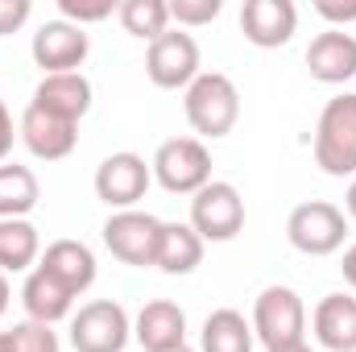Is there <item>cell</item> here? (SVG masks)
<instances>
[{
	"label": "cell",
	"mask_w": 356,
	"mask_h": 352,
	"mask_svg": "<svg viewBox=\"0 0 356 352\" xmlns=\"http://www.w3.org/2000/svg\"><path fill=\"white\" fill-rule=\"evenodd\" d=\"M158 269L170 278H186L203 265V237L191 224H166L162 220V241H158Z\"/></svg>",
	"instance_id": "cell-20"
},
{
	"label": "cell",
	"mask_w": 356,
	"mask_h": 352,
	"mask_svg": "<svg viewBox=\"0 0 356 352\" xmlns=\"http://www.w3.org/2000/svg\"><path fill=\"white\" fill-rule=\"evenodd\" d=\"M0 352H8V336L4 332H0Z\"/></svg>",
	"instance_id": "cell-36"
},
{
	"label": "cell",
	"mask_w": 356,
	"mask_h": 352,
	"mask_svg": "<svg viewBox=\"0 0 356 352\" xmlns=\"http://www.w3.org/2000/svg\"><path fill=\"white\" fill-rule=\"evenodd\" d=\"M4 336H8V352H63L58 332L50 323H38V319H21Z\"/></svg>",
	"instance_id": "cell-25"
},
{
	"label": "cell",
	"mask_w": 356,
	"mask_h": 352,
	"mask_svg": "<svg viewBox=\"0 0 356 352\" xmlns=\"http://www.w3.org/2000/svg\"><path fill=\"white\" fill-rule=\"evenodd\" d=\"M253 336L269 349H290L307 340V303L294 286H266L253 303Z\"/></svg>",
	"instance_id": "cell-3"
},
{
	"label": "cell",
	"mask_w": 356,
	"mask_h": 352,
	"mask_svg": "<svg viewBox=\"0 0 356 352\" xmlns=\"http://www.w3.org/2000/svg\"><path fill=\"white\" fill-rule=\"evenodd\" d=\"M158 241H162V220L149 216V211H112L104 220V245L116 262L133 265V269H145V265L158 262Z\"/></svg>",
	"instance_id": "cell-9"
},
{
	"label": "cell",
	"mask_w": 356,
	"mask_h": 352,
	"mask_svg": "<svg viewBox=\"0 0 356 352\" xmlns=\"http://www.w3.org/2000/svg\"><path fill=\"white\" fill-rule=\"evenodd\" d=\"M120 25L129 38H141V42H154L170 29V4L166 0H124L116 8Z\"/></svg>",
	"instance_id": "cell-24"
},
{
	"label": "cell",
	"mask_w": 356,
	"mask_h": 352,
	"mask_svg": "<svg viewBox=\"0 0 356 352\" xmlns=\"http://www.w3.org/2000/svg\"><path fill=\"white\" fill-rule=\"evenodd\" d=\"M42 262V232L29 220H0V273H29Z\"/></svg>",
	"instance_id": "cell-22"
},
{
	"label": "cell",
	"mask_w": 356,
	"mask_h": 352,
	"mask_svg": "<svg viewBox=\"0 0 356 352\" xmlns=\"http://www.w3.org/2000/svg\"><path fill=\"white\" fill-rule=\"evenodd\" d=\"M257 336H253V323L236 311V307H220L203 319V332H199V352H253Z\"/></svg>",
	"instance_id": "cell-21"
},
{
	"label": "cell",
	"mask_w": 356,
	"mask_h": 352,
	"mask_svg": "<svg viewBox=\"0 0 356 352\" xmlns=\"http://www.w3.org/2000/svg\"><path fill=\"white\" fill-rule=\"evenodd\" d=\"M315 166L332 178H356V91L323 104L315 125Z\"/></svg>",
	"instance_id": "cell-2"
},
{
	"label": "cell",
	"mask_w": 356,
	"mask_h": 352,
	"mask_svg": "<svg viewBox=\"0 0 356 352\" xmlns=\"http://www.w3.org/2000/svg\"><path fill=\"white\" fill-rule=\"evenodd\" d=\"M17 137L25 141V150L38 158V162H63L75 154L79 145V125L63 120V116H50L42 108H25L21 112V125H17Z\"/></svg>",
	"instance_id": "cell-12"
},
{
	"label": "cell",
	"mask_w": 356,
	"mask_h": 352,
	"mask_svg": "<svg viewBox=\"0 0 356 352\" xmlns=\"http://www.w3.org/2000/svg\"><path fill=\"white\" fill-rule=\"evenodd\" d=\"M29 13H33L29 0H0V38L17 33V29L29 21Z\"/></svg>",
	"instance_id": "cell-28"
},
{
	"label": "cell",
	"mask_w": 356,
	"mask_h": 352,
	"mask_svg": "<svg viewBox=\"0 0 356 352\" xmlns=\"http://www.w3.org/2000/svg\"><path fill=\"white\" fill-rule=\"evenodd\" d=\"M186 224L203 237V245H207V241H211V245L236 241L241 228H245V199H241V191H236L232 182L211 178L203 191L191 195V220H186Z\"/></svg>",
	"instance_id": "cell-6"
},
{
	"label": "cell",
	"mask_w": 356,
	"mask_h": 352,
	"mask_svg": "<svg viewBox=\"0 0 356 352\" xmlns=\"http://www.w3.org/2000/svg\"><path fill=\"white\" fill-rule=\"evenodd\" d=\"M182 112L199 141H220L241 120V91L224 71H203L182 95Z\"/></svg>",
	"instance_id": "cell-1"
},
{
	"label": "cell",
	"mask_w": 356,
	"mask_h": 352,
	"mask_svg": "<svg viewBox=\"0 0 356 352\" xmlns=\"http://www.w3.org/2000/svg\"><path fill=\"white\" fill-rule=\"evenodd\" d=\"M298 29V8L294 0H245L241 8V33L257 50H277L294 38Z\"/></svg>",
	"instance_id": "cell-13"
},
{
	"label": "cell",
	"mask_w": 356,
	"mask_h": 352,
	"mask_svg": "<svg viewBox=\"0 0 356 352\" xmlns=\"http://www.w3.org/2000/svg\"><path fill=\"white\" fill-rule=\"evenodd\" d=\"M145 75L149 83L162 91H186L203 75V58H199V42L186 29H166L162 38L149 42L145 50Z\"/></svg>",
	"instance_id": "cell-8"
},
{
	"label": "cell",
	"mask_w": 356,
	"mask_h": 352,
	"mask_svg": "<svg viewBox=\"0 0 356 352\" xmlns=\"http://www.w3.org/2000/svg\"><path fill=\"white\" fill-rule=\"evenodd\" d=\"M166 4H170V21H178V29L211 25L224 13V0H166Z\"/></svg>",
	"instance_id": "cell-26"
},
{
	"label": "cell",
	"mask_w": 356,
	"mask_h": 352,
	"mask_svg": "<svg viewBox=\"0 0 356 352\" xmlns=\"http://www.w3.org/2000/svg\"><path fill=\"white\" fill-rule=\"evenodd\" d=\"M344 216H348V220H356V178L348 182V191H344Z\"/></svg>",
	"instance_id": "cell-32"
},
{
	"label": "cell",
	"mask_w": 356,
	"mask_h": 352,
	"mask_svg": "<svg viewBox=\"0 0 356 352\" xmlns=\"http://www.w3.org/2000/svg\"><path fill=\"white\" fill-rule=\"evenodd\" d=\"M21 307H25V319H38V323H58L75 311V294L42 265H33L25 273V286H21Z\"/></svg>",
	"instance_id": "cell-17"
},
{
	"label": "cell",
	"mask_w": 356,
	"mask_h": 352,
	"mask_svg": "<svg viewBox=\"0 0 356 352\" xmlns=\"http://www.w3.org/2000/svg\"><path fill=\"white\" fill-rule=\"evenodd\" d=\"M286 241L302 257H332L348 241V216H344V207H336L327 199L298 203L286 220Z\"/></svg>",
	"instance_id": "cell-4"
},
{
	"label": "cell",
	"mask_w": 356,
	"mask_h": 352,
	"mask_svg": "<svg viewBox=\"0 0 356 352\" xmlns=\"http://www.w3.org/2000/svg\"><path fill=\"white\" fill-rule=\"evenodd\" d=\"M29 54L42 67V75H67V71H79L88 63L91 38H88V29H79V25H71V21L58 17V21H46L33 33Z\"/></svg>",
	"instance_id": "cell-11"
},
{
	"label": "cell",
	"mask_w": 356,
	"mask_h": 352,
	"mask_svg": "<svg viewBox=\"0 0 356 352\" xmlns=\"http://www.w3.org/2000/svg\"><path fill=\"white\" fill-rule=\"evenodd\" d=\"M42 199V182L29 166L0 162V220H29Z\"/></svg>",
	"instance_id": "cell-23"
},
{
	"label": "cell",
	"mask_w": 356,
	"mask_h": 352,
	"mask_svg": "<svg viewBox=\"0 0 356 352\" xmlns=\"http://www.w3.org/2000/svg\"><path fill=\"white\" fill-rule=\"evenodd\" d=\"M133 340V319L112 298H91L71 315V349L75 352H124Z\"/></svg>",
	"instance_id": "cell-7"
},
{
	"label": "cell",
	"mask_w": 356,
	"mask_h": 352,
	"mask_svg": "<svg viewBox=\"0 0 356 352\" xmlns=\"http://www.w3.org/2000/svg\"><path fill=\"white\" fill-rule=\"evenodd\" d=\"M149 170L162 191L170 195H195L211 182V150L199 137H170L158 145Z\"/></svg>",
	"instance_id": "cell-5"
},
{
	"label": "cell",
	"mask_w": 356,
	"mask_h": 352,
	"mask_svg": "<svg viewBox=\"0 0 356 352\" xmlns=\"http://www.w3.org/2000/svg\"><path fill=\"white\" fill-rule=\"evenodd\" d=\"M154 182V170L141 154L133 150H120V154H108L99 166H95V195L99 203H108L112 211H129L145 199Z\"/></svg>",
	"instance_id": "cell-10"
},
{
	"label": "cell",
	"mask_w": 356,
	"mask_h": 352,
	"mask_svg": "<svg viewBox=\"0 0 356 352\" xmlns=\"http://www.w3.org/2000/svg\"><path fill=\"white\" fill-rule=\"evenodd\" d=\"M13 141H17V125H13V112H8V104L0 99V162L13 154Z\"/></svg>",
	"instance_id": "cell-30"
},
{
	"label": "cell",
	"mask_w": 356,
	"mask_h": 352,
	"mask_svg": "<svg viewBox=\"0 0 356 352\" xmlns=\"http://www.w3.org/2000/svg\"><path fill=\"white\" fill-rule=\"evenodd\" d=\"M311 328L327 352H356V298L353 294H323L311 315Z\"/></svg>",
	"instance_id": "cell-18"
},
{
	"label": "cell",
	"mask_w": 356,
	"mask_h": 352,
	"mask_svg": "<svg viewBox=\"0 0 356 352\" xmlns=\"http://www.w3.org/2000/svg\"><path fill=\"white\" fill-rule=\"evenodd\" d=\"M8 298H13V290H8V273H0V319H4V311H8Z\"/></svg>",
	"instance_id": "cell-33"
},
{
	"label": "cell",
	"mask_w": 356,
	"mask_h": 352,
	"mask_svg": "<svg viewBox=\"0 0 356 352\" xmlns=\"http://www.w3.org/2000/svg\"><path fill=\"white\" fill-rule=\"evenodd\" d=\"M307 71L315 83H327V88L356 79V38L344 29H323L307 46Z\"/></svg>",
	"instance_id": "cell-14"
},
{
	"label": "cell",
	"mask_w": 356,
	"mask_h": 352,
	"mask_svg": "<svg viewBox=\"0 0 356 352\" xmlns=\"http://www.w3.org/2000/svg\"><path fill=\"white\" fill-rule=\"evenodd\" d=\"M269 352H311V344L302 340V344H290V349H269Z\"/></svg>",
	"instance_id": "cell-34"
},
{
	"label": "cell",
	"mask_w": 356,
	"mask_h": 352,
	"mask_svg": "<svg viewBox=\"0 0 356 352\" xmlns=\"http://www.w3.org/2000/svg\"><path fill=\"white\" fill-rule=\"evenodd\" d=\"M42 269H50L75 298L79 294H88L91 282H95V253H91L83 241H71V237H63V241H54V245H46V253H42Z\"/></svg>",
	"instance_id": "cell-19"
},
{
	"label": "cell",
	"mask_w": 356,
	"mask_h": 352,
	"mask_svg": "<svg viewBox=\"0 0 356 352\" xmlns=\"http://www.w3.org/2000/svg\"><path fill=\"white\" fill-rule=\"evenodd\" d=\"M315 13L332 21V29H344L348 21H356V0H315Z\"/></svg>",
	"instance_id": "cell-29"
},
{
	"label": "cell",
	"mask_w": 356,
	"mask_h": 352,
	"mask_svg": "<svg viewBox=\"0 0 356 352\" xmlns=\"http://www.w3.org/2000/svg\"><path fill=\"white\" fill-rule=\"evenodd\" d=\"M166 352H195L191 344H178V349H166Z\"/></svg>",
	"instance_id": "cell-35"
},
{
	"label": "cell",
	"mask_w": 356,
	"mask_h": 352,
	"mask_svg": "<svg viewBox=\"0 0 356 352\" xmlns=\"http://www.w3.org/2000/svg\"><path fill=\"white\" fill-rule=\"evenodd\" d=\"M33 108L63 116L71 125H79L91 112V79L83 71H67V75H42V83L33 88Z\"/></svg>",
	"instance_id": "cell-15"
},
{
	"label": "cell",
	"mask_w": 356,
	"mask_h": 352,
	"mask_svg": "<svg viewBox=\"0 0 356 352\" xmlns=\"http://www.w3.org/2000/svg\"><path fill=\"white\" fill-rule=\"evenodd\" d=\"M133 340L145 352H166L186 344V311L170 298H154L133 319Z\"/></svg>",
	"instance_id": "cell-16"
},
{
	"label": "cell",
	"mask_w": 356,
	"mask_h": 352,
	"mask_svg": "<svg viewBox=\"0 0 356 352\" xmlns=\"http://www.w3.org/2000/svg\"><path fill=\"white\" fill-rule=\"evenodd\" d=\"M120 4H112V0H58V13H63V21H71V25H95V21H108L112 13H116Z\"/></svg>",
	"instance_id": "cell-27"
},
{
	"label": "cell",
	"mask_w": 356,
	"mask_h": 352,
	"mask_svg": "<svg viewBox=\"0 0 356 352\" xmlns=\"http://www.w3.org/2000/svg\"><path fill=\"white\" fill-rule=\"evenodd\" d=\"M340 273H344V282H348V286L356 290V241L348 245V249H344V262H340Z\"/></svg>",
	"instance_id": "cell-31"
}]
</instances>
